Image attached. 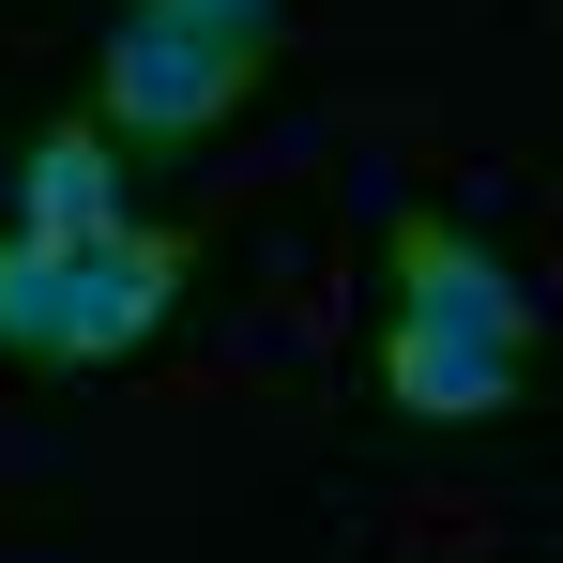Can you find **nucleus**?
<instances>
[{
	"mask_svg": "<svg viewBox=\"0 0 563 563\" xmlns=\"http://www.w3.org/2000/svg\"><path fill=\"white\" fill-rule=\"evenodd\" d=\"M244 92H260V46L213 31V15H184V0H122V31H107V62H92V122L122 153H184Z\"/></svg>",
	"mask_w": 563,
	"mask_h": 563,
	"instance_id": "obj_1",
	"label": "nucleus"
},
{
	"mask_svg": "<svg viewBox=\"0 0 563 563\" xmlns=\"http://www.w3.org/2000/svg\"><path fill=\"white\" fill-rule=\"evenodd\" d=\"M184 275H198V244L137 213L122 244H92V260L62 275V351H46V366H122V351H153L168 305H184Z\"/></svg>",
	"mask_w": 563,
	"mask_h": 563,
	"instance_id": "obj_2",
	"label": "nucleus"
},
{
	"mask_svg": "<svg viewBox=\"0 0 563 563\" xmlns=\"http://www.w3.org/2000/svg\"><path fill=\"white\" fill-rule=\"evenodd\" d=\"M380 275H396V320H457V335H487V351H533V289L503 275L457 213H396Z\"/></svg>",
	"mask_w": 563,
	"mask_h": 563,
	"instance_id": "obj_3",
	"label": "nucleus"
},
{
	"mask_svg": "<svg viewBox=\"0 0 563 563\" xmlns=\"http://www.w3.org/2000/svg\"><path fill=\"white\" fill-rule=\"evenodd\" d=\"M15 229H46V244H77V260L137 229V168H122V137H107L92 107L46 122V137L15 153Z\"/></svg>",
	"mask_w": 563,
	"mask_h": 563,
	"instance_id": "obj_4",
	"label": "nucleus"
},
{
	"mask_svg": "<svg viewBox=\"0 0 563 563\" xmlns=\"http://www.w3.org/2000/svg\"><path fill=\"white\" fill-rule=\"evenodd\" d=\"M380 396L411 427H487V411H518V351H487L457 320H380Z\"/></svg>",
	"mask_w": 563,
	"mask_h": 563,
	"instance_id": "obj_5",
	"label": "nucleus"
},
{
	"mask_svg": "<svg viewBox=\"0 0 563 563\" xmlns=\"http://www.w3.org/2000/svg\"><path fill=\"white\" fill-rule=\"evenodd\" d=\"M62 275H77V244H46V229H0V351H62Z\"/></svg>",
	"mask_w": 563,
	"mask_h": 563,
	"instance_id": "obj_6",
	"label": "nucleus"
},
{
	"mask_svg": "<svg viewBox=\"0 0 563 563\" xmlns=\"http://www.w3.org/2000/svg\"><path fill=\"white\" fill-rule=\"evenodd\" d=\"M184 15H213V31H244V46H275V0H184Z\"/></svg>",
	"mask_w": 563,
	"mask_h": 563,
	"instance_id": "obj_7",
	"label": "nucleus"
}]
</instances>
